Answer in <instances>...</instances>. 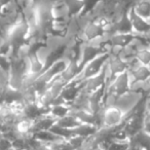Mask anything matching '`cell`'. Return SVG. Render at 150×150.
I'll return each mask as SVG.
<instances>
[{
  "instance_id": "6da1fadb",
  "label": "cell",
  "mask_w": 150,
  "mask_h": 150,
  "mask_svg": "<svg viewBox=\"0 0 150 150\" xmlns=\"http://www.w3.org/2000/svg\"><path fill=\"white\" fill-rule=\"evenodd\" d=\"M108 57H109V52H103L100 56L95 58L94 60L88 62L86 65H84L83 68L79 72V74L72 80V82L81 83L82 81L86 80L88 78H91L93 76H95V75L99 74L102 71V69L104 68L105 64H106L107 60H108Z\"/></svg>"
},
{
  "instance_id": "7a4b0ae2",
  "label": "cell",
  "mask_w": 150,
  "mask_h": 150,
  "mask_svg": "<svg viewBox=\"0 0 150 150\" xmlns=\"http://www.w3.org/2000/svg\"><path fill=\"white\" fill-rule=\"evenodd\" d=\"M144 94L137 91H129L125 94L120 95L117 98L116 106L119 110H121L125 115H129L133 112V110L138 106L141 100L143 99Z\"/></svg>"
},
{
  "instance_id": "3957f363",
  "label": "cell",
  "mask_w": 150,
  "mask_h": 150,
  "mask_svg": "<svg viewBox=\"0 0 150 150\" xmlns=\"http://www.w3.org/2000/svg\"><path fill=\"white\" fill-rule=\"evenodd\" d=\"M131 86H132V80L131 77H129V72L127 70L125 72L115 75L114 77L110 78L107 81L106 91L114 93V94L120 96V95L131 91Z\"/></svg>"
},
{
  "instance_id": "277c9868",
  "label": "cell",
  "mask_w": 150,
  "mask_h": 150,
  "mask_svg": "<svg viewBox=\"0 0 150 150\" xmlns=\"http://www.w3.org/2000/svg\"><path fill=\"white\" fill-rule=\"evenodd\" d=\"M127 72L132 80L131 88L133 86L143 83L150 78V67L139 63L137 59H134L127 64Z\"/></svg>"
},
{
  "instance_id": "5b68a950",
  "label": "cell",
  "mask_w": 150,
  "mask_h": 150,
  "mask_svg": "<svg viewBox=\"0 0 150 150\" xmlns=\"http://www.w3.org/2000/svg\"><path fill=\"white\" fill-rule=\"evenodd\" d=\"M118 50H112L109 52L108 60L106 62V69L108 73V80L115 75L127 70V63L117 54Z\"/></svg>"
},
{
  "instance_id": "8992f818",
  "label": "cell",
  "mask_w": 150,
  "mask_h": 150,
  "mask_svg": "<svg viewBox=\"0 0 150 150\" xmlns=\"http://www.w3.org/2000/svg\"><path fill=\"white\" fill-rule=\"evenodd\" d=\"M127 115L117 107L105 108L102 114V123L100 127H114L125 121Z\"/></svg>"
},
{
  "instance_id": "52a82bcc",
  "label": "cell",
  "mask_w": 150,
  "mask_h": 150,
  "mask_svg": "<svg viewBox=\"0 0 150 150\" xmlns=\"http://www.w3.org/2000/svg\"><path fill=\"white\" fill-rule=\"evenodd\" d=\"M107 81H108V73H107L106 64H105L104 68L102 69V71L99 74L95 75L91 78H88L86 80L81 82V90L92 94V93L96 92L97 90L101 88L102 86H106Z\"/></svg>"
},
{
  "instance_id": "ba28073f",
  "label": "cell",
  "mask_w": 150,
  "mask_h": 150,
  "mask_svg": "<svg viewBox=\"0 0 150 150\" xmlns=\"http://www.w3.org/2000/svg\"><path fill=\"white\" fill-rule=\"evenodd\" d=\"M127 13H129V20H131L134 34H136L138 36L147 35L150 32V21L145 20L140 17V16H138L132 7H129L127 9Z\"/></svg>"
},
{
  "instance_id": "9c48e42d",
  "label": "cell",
  "mask_w": 150,
  "mask_h": 150,
  "mask_svg": "<svg viewBox=\"0 0 150 150\" xmlns=\"http://www.w3.org/2000/svg\"><path fill=\"white\" fill-rule=\"evenodd\" d=\"M111 30H112V33H125V34L134 33L127 11L125 13L119 15L112 22V28H111Z\"/></svg>"
},
{
  "instance_id": "30bf717a",
  "label": "cell",
  "mask_w": 150,
  "mask_h": 150,
  "mask_svg": "<svg viewBox=\"0 0 150 150\" xmlns=\"http://www.w3.org/2000/svg\"><path fill=\"white\" fill-rule=\"evenodd\" d=\"M57 118L52 116L50 113H46L41 116H39L37 119L33 121L32 125V135L36 132L39 131H47L50 129V127L56 123Z\"/></svg>"
},
{
  "instance_id": "8fae6325",
  "label": "cell",
  "mask_w": 150,
  "mask_h": 150,
  "mask_svg": "<svg viewBox=\"0 0 150 150\" xmlns=\"http://www.w3.org/2000/svg\"><path fill=\"white\" fill-rule=\"evenodd\" d=\"M129 140L131 145L137 146L142 150H150V133L144 129L135 134Z\"/></svg>"
},
{
  "instance_id": "7c38bea8",
  "label": "cell",
  "mask_w": 150,
  "mask_h": 150,
  "mask_svg": "<svg viewBox=\"0 0 150 150\" xmlns=\"http://www.w3.org/2000/svg\"><path fill=\"white\" fill-rule=\"evenodd\" d=\"M70 19L81 16L84 11V0H63Z\"/></svg>"
},
{
  "instance_id": "4fadbf2b",
  "label": "cell",
  "mask_w": 150,
  "mask_h": 150,
  "mask_svg": "<svg viewBox=\"0 0 150 150\" xmlns=\"http://www.w3.org/2000/svg\"><path fill=\"white\" fill-rule=\"evenodd\" d=\"M80 91H81V83H75V82L71 81L67 83L66 86L63 88L60 96L64 99L67 104H70L77 97Z\"/></svg>"
},
{
  "instance_id": "5bb4252c",
  "label": "cell",
  "mask_w": 150,
  "mask_h": 150,
  "mask_svg": "<svg viewBox=\"0 0 150 150\" xmlns=\"http://www.w3.org/2000/svg\"><path fill=\"white\" fill-rule=\"evenodd\" d=\"M28 62H29V74L37 77L45 69V65L37 58L35 52H32L28 56Z\"/></svg>"
},
{
  "instance_id": "9a60e30c",
  "label": "cell",
  "mask_w": 150,
  "mask_h": 150,
  "mask_svg": "<svg viewBox=\"0 0 150 150\" xmlns=\"http://www.w3.org/2000/svg\"><path fill=\"white\" fill-rule=\"evenodd\" d=\"M132 8L138 16L150 21V0H138Z\"/></svg>"
},
{
  "instance_id": "2e32d148",
  "label": "cell",
  "mask_w": 150,
  "mask_h": 150,
  "mask_svg": "<svg viewBox=\"0 0 150 150\" xmlns=\"http://www.w3.org/2000/svg\"><path fill=\"white\" fill-rule=\"evenodd\" d=\"M129 146V139H112L103 144L101 147L105 150H127Z\"/></svg>"
},
{
  "instance_id": "e0dca14e",
  "label": "cell",
  "mask_w": 150,
  "mask_h": 150,
  "mask_svg": "<svg viewBox=\"0 0 150 150\" xmlns=\"http://www.w3.org/2000/svg\"><path fill=\"white\" fill-rule=\"evenodd\" d=\"M98 129V127L93 125H88V123H80L76 127L72 129L73 136H81V137L88 138L92 136L95 132Z\"/></svg>"
},
{
  "instance_id": "ac0fdd59",
  "label": "cell",
  "mask_w": 150,
  "mask_h": 150,
  "mask_svg": "<svg viewBox=\"0 0 150 150\" xmlns=\"http://www.w3.org/2000/svg\"><path fill=\"white\" fill-rule=\"evenodd\" d=\"M80 123L81 122H80L74 115L70 114V113H69L68 115H66V116L62 117V118L57 119V121H56L57 125H59V127H65V129H74V127H76L77 125H79Z\"/></svg>"
},
{
  "instance_id": "d6986e66",
  "label": "cell",
  "mask_w": 150,
  "mask_h": 150,
  "mask_svg": "<svg viewBox=\"0 0 150 150\" xmlns=\"http://www.w3.org/2000/svg\"><path fill=\"white\" fill-rule=\"evenodd\" d=\"M136 59L139 63L145 65V66L150 67V46L149 44H144L136 54Z\"/></svg>"
},
{
  "instance_id": "ffe728a7",
  "label": "cell",
  "mask_w": 150,
  "mask_h": 150,
  "mask_svg": "<svg viewBox=\"0 0 150 150\" xmlns=\"http://www.w3.org/2000/svg\"><path fill=\"white\" fill-rule=\"evenodd\" d=\"M70 106L69 104H56L52 105L50 109V113L57 119L62 118L70 113Z\"/></svg>"
},
{
  "instance_id": "44dd1931",
  "label": "cell",
  "mask_w": 150,
  "mask_h": 150,
  "mask_svg": "<svg viewBox=\"0 0 150 150\" xmlns=\"http://www.w3.org/2000/svg\"><path fill=\"white\" fill-rule=\"evenodd\" d=\"M32 136H33L36 140H38V141H40V142H43V143H46V144L52 143V142L61 139V137L54 135V134L52 133V132H50V129H47V131L36 132V133H34Z\"/></svg>"
},
{
  "instance_id": "7402d4cb",
  "label": "cell",
  "mask_w": 150,
  "mask_h": 150,
  "mask_svg": "<svg viewBox=\"0 0 150 150\" xmlns=\"http://www.w3.org/2000/svg\"><path fill=\"white\" fill-rule=\"evenodd\" d=\"M47 145L50 146L52 150H75V148L71 145L70 142L67 139H63V138L52 142V143H48Z\"/></svg>"
},
{
  "instance_id": "603a6c76",
  "label": "cell",
  "mask_w": 150,
  "mask_h": 150,
  "mask_svg": "<svg viewBox=\"0 0 150 150\" xmlns=\"http://www.w3.org/2000/svg\"><path fill=\"white\" fill-rule=\"evenodd\" d=\"M86 138L84 137H81V136H73V137L69 138L68 141L70 142V144L76 149H79L82 145H83L84 141H86Z\"/></svg>"
},
{
  "instance_id": "cb8c5ba5",
  "label": "cell",
  "mask_w": 150,
  "mask_h": 150,
  "mask_svg": "<svg viewBox=\"0 0 150 150\" xmlns=\"http://www.w3.org/2000/svg\"><path fill=\"white\" fill-rule=\"evenodd\" d=\"M11 148H13V144H11V140L1 136L0 137V150H8Z\"/></svg>"
},
{
  "instance_id": "d4e9b609",
  "label": "cell",
  "mask_w": 150,
  "mask_h": 150,
  "mask_svg": "<svg viewBox=\"0 0 150 150\" xmlns=\"http://www.w3.org/2000/svg\"><path fill=\"white\" fill-rule=\"evenodd\" d=\"M144 106H145V118L150 119V93L145 95Z\"/></svg>"
},
{
  "instance_id": "484cf974",
  "label": "cell",
  "mask_w": 150,
  "mask_h": 150,
  "mask_svg": "<svg viewBox=\"0 0 150 150\" xmlns=\"http://www.w3.org/2000/svg\"><path fill=\"white\" fill-rule=\"evenodd\" d=\"M6 42V38H5V36L3 35L2 33H0V48L2 47L3 44Z\"/></svg>"
},
{
  "instance_id": "4316f807",
  "label": "cell",
  "mask_w": 150,
  "mask_h": 150,
  "mask_svg": "<svg viewBox=\"0 0 150 150\" xmlns=\"http://www.w3.org/2000/svg\"><path fill=\"white\" fill-rule=\"evenodd\" d=\"M127 150H142V149H141V148H139V147H137V146H135V145H131V144H129V148H127Z\"/></svg>"
},
{
  "instance_id": "83f0119b",
  "label": "cell",
  "mask_w": 150,
  "mask_h": 150,
  "mask_svg": "<svg viewBox=\"0 0 150 150\" xmlns=\"http://www.w3.org/2000/svg\"><path fill=\"white\" fill-rule=\"evenodd\" d=\"M146 38H147V39H148V40H149V41H150V32H149V33L147 34V35H146Z\"/></svg>"
},
{
  "instance_id": "f1b7e54d",
  "label": "cell",
  "mask_w": 150,
  "mask_h": 150,
  "mask_svg": "<svg viewBox=\"0 0 150 150\" xmlns=\"http://www.w3.org/2000/svg\"><path fill=\"white\" fill-rule=\"evenodd\" d=\"M148 40V39H147ZM148 44H149V46H150V41H149V40H148Z\"/></svg>"
}]
</instances>
